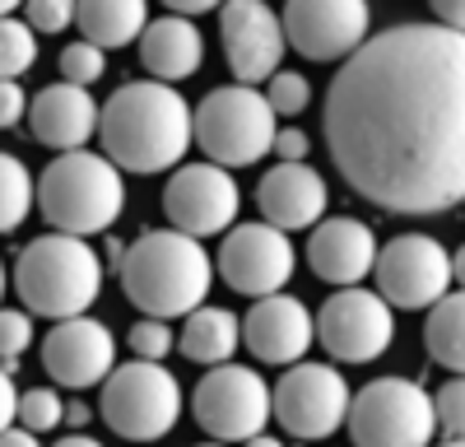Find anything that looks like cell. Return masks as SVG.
<instances>
[{
    "mask_svg": "<svg viewBox=\"0 0 465 447\" xmlns=\"http://www.w3.org/2000/svg\"><path fill=\"white\" fill-rule=\"evenodd\" d=\"M326 149L363 201L391 214L465 205V33L396 24L326 89Z\"/></svg>",
    "mask_w": 465,
    "mask_h": 447,
    "instance_id": "6da1fadb",
    "label": "cell"
},
{
    "mask_svg": "<svg viewBox=\"0 0 465 447\" xmlns=\"http://www.w3.org/2000/svg\"><path fill=\"white\" fill-rule=\"evenodd\" d=\"M103 149L126 173H163L177 168L196 144V107L173 84L131 80L103 103Z\"/></svg>",
    "mask_w": 465,
    "mask_h": 447,
    "instance_id": "7a4b0ae2",
    "label": "cell"
},
{
    "mask_svg": "<svg viewBox=\"0 0 465 447\" xmlns=\"http://www.w3.org/2000/svg\"><path fill=\"white\" fill-rule=\"evenodd\" d=\"M214 280V261L201 238H186L177 229H149L126 247L122 289L126 298L153 322L191 317L205 308V293Z\"/></svg>",
    "mask_w": 465,
    "mask_h": 447,
    "instance_id": "3957f363",
    "label": "cell"
},
{
    "mask_svg": "<svg viewBox=\"0 0 465 447\" xmlns=\"http://www.w3.org/2000/svg\"><path fill=\"white\" fill-rule=\"evenodd\" d=\"M37 210L52 224V233L65 238H94L107 233L126 210V182L107 154L80 149V154H56L37 177Z\"/></svg>",
    "mask_w": 465,
    "mask_h": 447,
    "instance_id": "277c9868",
    "label": "cell"
},
{
    "mask_svg": "<svg viewBox=\"0 0 465 447\" xmlns=\"http://www.w3.org/2000/svg\"><path fill=\"white\" fill-rule=\"evenodd\" d=\"M15 289L37 317H56V322L84 317L103 289V261L84 238L43 233L19 252Z\"/></svg>",
    "mask_w": 465,
    "mask_h": 447,
    "instance_id": "5b68a950",
    "label": "cell"
},
{
    "mask_svg": "<svg viewBox=\"0 0 465 447\" xmlns=\"http://www.w3.org/2000/svg\"><path fill=\"white\" fill-rule=\"evenodd\" d=\"M280 117L261 89L223 84L201 98L196 107V149L214 168H247L265 154H275Z\"/></svg>",
    "mask_w": 465,
    "mask_h": 447,
    "instance_id": "8992f818",
    "label": "cell"
},
{
    "mask_svg": "<svg viewBox=\"0 0 465 447\" xmlns=\"http://www.w3.org/2000/svg\"><path fill=\"white\" fill-rule=\"evenodd\" d=\"M438 433V405L410 378H372L349 405L354 447H429Z\"/></svg>",
    "mask_w": 465,
    "mask_h": 447,
    "instance_id": "52a82bcc",
    "label": "cell"
},
{
    "mask_svg": "<svg viewBox=\"0 0 465 447\" xmlns=\"http://www.w3.org/2000/svg\"><path fill=\"white\" fill-rule=\"evenodd\" d=\"M103 424L116 438H131V442H153L173 433L177 415H182V387H177V372H168L163 363H122L103 382Z\"/></svg>",
    "mask_w": 465,
    "mask_h": 447,
    "instance_id": "ba28073f",
    "label": "cell"
},
{
    "mask_svg": "<svg viewBox=\"0 0 465 447\" xmlns=\"http://www.w3.org/2000/svg\"><path fill=\"white\" fill-rule=\"evenodd\" d=\"M191 415L214 442H252L275 415V392L261 382V372L242 363H223L196 382Z\"/></svg>",
    "mask_w": 465,
    "mask_h": 447,
    "instance_id": "9c48e42d",
    "label": "cell"
},
{
    "mask_svg": "<svg viewBox=\"0 0 465 447\" xmlns=\"http://www.w3.org/2000/svg\"><path fill=\"white\" fill-rule=\"evenodd\" d=\"M377 293L386 298L391 308H405V313H419V308H438L442 298L451 293V252L429 238V233H401L381 247L377 256Z\"/></svg>",
    "mask_w": 465,
    "mask_h": 447,
    "instance_id": "30bf717a",
    "label": "cell"
},
{
    "mask_svg": "<svg viewBox=\"0 0 465 447\" xmlns=\"http://www.w3.org/2000/svg\"><path fill=\"white\" fill-rule=\"evenodd\" d=\"M396 308L377 289H340L317 313V341L340 363H372L391 350Z\"/></svg>",
    "mask_w": 465,
    "mask_h": 447,
    "instance_id": "8fae6325",
    "label": "cell"
},
{
    "mask_svg": "<svg viewBox=\"0 0 465 447\" xmlns=\"http://www.w3.org/2000/svg\"><path fill=\"white\" fill-rule=\"evenodd\" d=\"M349 405L354 392L331 363H293L275 382V420L293 438H331L340 424H349Z\"/></svg>",
    "mask_w": 465,
    "mask_h": 447,
    "instance_id": "7c38bea8",
    "label": "cell"
},
{
    "mask_svg": "<svg viewBox=\"0 0 465 447\" xmlns=\"http://www.w3.org/2000/svg\"><path fill=\"white\" fill-rule=\"evenodd\" d=\"M238 210H242L238 182H232L228 168H214V164H186L163 186V214L186 238L232 233L238 229Z\"/></svg>",
    "mask_w": 465,
    "mask_h": 447,
    "instance_id": "4fadbf2b",
    "label": "cell"
},
{
    "mask_svg": "<svg viewBox=\"0 0 465 447\" xmlns=\"http://www.w3.org/2000/svg\"><path fill=\"white\" fill-rule=\"evenodd\" d=\"M298 252L289 243V233L270 229V224H238L232 233H223L219 247V275L232 293L247 298H275L284 293V284L293 280Z\"/></svg>",
    "mask_w": 465,
    "mask_h": 447,
    "instance_id": "5bb4252c",
    "label": "cell"
},
{
    "mask_svg": "<svg viewBox=\"0 0 465 447\" xmlns=\"http://www.w3.org/2000/svg\"><path fill=\"white\" fill-rule=\"evenodd\" d=\"M219 37H223V56L232 80L256 89L261 80H275L280 61H284V19L261 5V0H228L219 10Z\"/></svg>",
    "mask_w": 465,
    "mask_h": 447,
    "instance_id": "9a60e30c",
    "label": "cell"
},
{
    "mask_svg": "<svg viewBox=\"0 0 465 447\" xmlns=\"http://www.w3.org/2000/svg\"><path fill=\"white\" fill-rule=\"evenodd\" d=\"M284 19V37L289 47L307 61H349L363 43L372 15L363 0H289Z\"/></svg>",
    "mask_w": 465,
    "mask_h": 447,
    "instance_id": "2e32d148",
    "label": "cell"
},
{
    "mask_svg": "<svg viewBox=\"0 0 465 447\" xmlns=\"http://www.w3.org/2000/svg\"><path fill=\"white\" fill-rule=\"evenodd\" d=\"M43 368L61 387H103L116 372V335L98 317H70L43 335Z\"/></svg>",
    "mask_w": 465,
    "mask_h": 447,
    "instance_id": "e0dca14e",
    "label": "cell"
},
{
    "mask_svg": "<svg viewBox=\"0 0 465 447\" xmlns=\"http://www.w3.org/2000/svg\"><path fill=\"white\" fill-rule=\"evenodd\" d=\"M317 341V317L307 313V303L289 293L261 298L252 303V313L242 317V345L261 359V363H302V354Z\"/></svg>",
    "mask_w": 465,
    "mask_h": 447,
    "instance_id": "ac0fdd59",
    "label": "cell"
},
{
    "mask_svg": "<svg viewBox=\"0 0 465 447\" xmlns=\"http://www.w3.org/2000/svg\"><path fill=\"white\" fill-rule=\"evenodd\" d=\"M28 126H33V140L61 149V154H80L103 126V107L94 103L89 89H74V84L61 80V84H47L33 98Z\"/></svg>",
    "mask_w": 465,
    "mask_h": 447,
    "instance_id": "d6986e66",
    "label": "cell"
},
{
    "mask_svg": "<svg viewBox=\"0 0 465 447\" xmlns=\"http://www.w3.org/2000/svg\"><path fill=\"white\" fill-rule=\"evenodd\" d=\"M256 205L270 229L293 233V229H317L326 214V182L307 164H280L270 168L256 186Z\"/></svg>",
    "mask_w": 465,
    "mask_h": 447,
    "instance_id": "ffe728a7",
    "label": "cell"
},
{
    "mask_svg": "<svg viewBox=\"0 0 465 447\" xmlns=\"http://www.w3.org/2000/svg\"><path fill=\"white\" fill-rule=\"evenodd\" d=\"M377 238L368 224L359 219H326L307 238V261H312V275L340 289H354L368 271H377Z\"/></svg>",
    "mask_w": 465,
    "mask_h": 447,
    "instance_id": "44dd1931",
    "label": "cell"
},
{
    "mask_svg": "<svg viewBox=\"0 0 465 447\" xmlns=\"http://www.w3.org/2000/svg\"><path fill=\"white\" fill-rule=\"evenodd\" d=\"M205 61V37L191 19L163 15V19H149L144 37H140V65L153 74L159 84H182L201 70Z\"/></svg>",
    "mask_w": 465,
    "mask_h": 447,
    "instance_id": "7402d4cb",
    "label": "cell"
},
{
    "mask_svg": "<svg viewBox=\"0 0 465 447\" xmlns=\"http://www.w3.org/2000/svg\"><path fill=\"white\" fill-rule=\"evenodd\" d=\"M177 345L191 363H205V368H223L242 345V317H232L228 308H201L191 313Z\"/></svg>",
    "mask_w": 465,
    "mask_h": 447,
    "instance_id": "603a6c76",
    "label": "cell"
},
{
    "mask_svg": "<svg viewBox=\"0 0 465 447\" xmlns=\"http://www.w3.org/2000/svg\"><path fill=\"white\" fill-rule=\"evenodd\" d=\"M74 24H80L84 43L116 52V47H131L135 37H144L149 10H144V0H84Z\"/></svg>",
    "mask_w": 465,
    "mask_h": 447,
    "instance_id": "cb8c5ba5",
    "label": "cell"
},
{
    "mask_svg": "<svg viewBox=\"0 0 465 447\" xmlns=\"http://www.w3.org/2000/svg\"><path fill=\"white\" fill-rule=\"evenodd\" d=\"M423 350H429L433 363H442V368L465 378V289L447 293L429 313V322H423Z\"/></svg>",
    "mask_w": 465,
    "mask_h": 447,
    "instance_id": "d4e9b609",
    "label": "cell"
},
{
    "mask_svg": "<svg viewBox=\"0 0 465 447\" xmlns=\"http://www.w3.org/2000/svg\"><path fill=\"white\" fill-rule=\"evenodd\" d=\"M37 205V182L28 177V164L0 149V233H15Z\"/></svg>",
    "mask_w": 465,
    "mask_h": 447,
    "instance_id": "484cf974",
    "label": "cell"
},
{
    "mask_svg": "<svg viewBox=\"0 0 465 447\" xmlns=\"http://www.w3.org/2000/svg\"><path fill=\"white\" fill-rule=\"evenodd\" d=\"M37 61V33L10 15V19H0V80H19V74H28Z\"/></svg>",
    "mask_w": 465,
    "mask_h": 447,
    "instance_id": "4316f807",
    "label": "cell"
},
{
    "mask_svg": "<svg viewBox=\"0 0 465 447\" xmlns=\"http://www.w3.org/2000/svg\"><path fill=\"white\" fill-rule=\"evenodd\" d=\"M65 420V401L52 392V387H28L19 396V429L28 433H47Z\"/></svg>",
    "mask_w": 465,
    "mask_h": 447,
    "instance_id": "83f0119b",
    "label": "cell"
},
{
    "mask_svg": "<svg viewBox=\"0 0 465 447\" xmlns=\"http://www.w3.org/2000/svg\"><path fill=\"white\" fill-rule=\"evenodd\" d=\"M61 74H65V84L89 89L94 80H103V74H107V52L80 37V43H70V47L61 52Z\"/></svg>",
    "mask_w": 465,
    "mask_h": 447,
    "instance_id": "f1b7e54d",
    "label": "cell"
},
{
    "mask_svg": "<svg viewBox=\"0 0 465 447\" xmlns=\"http://www.w3.org/2000/svg\"><path fill=\"white\" fill-rule=\"evenodd\" d=\"M131 350H135V359H144V363H163L168 354H173V345H177V335H173V326L168 322H153V317H140L135 326H131Z\"/></svg>",
    "mask_w": 465,
    "mask_h": 447,
    "instance_id": "f546056e",
    "label": "cell"
},
{
    "mask_svg": "<svg viewBox=\"0 0 465 447\" xmlns=\"http://www.w3.org/2000/svg\"><path fill=\"white\" fill-rule=\"evenodd\" d=\"M265 98L275 107V117H298V112H307V103H312V84H307V74L280 70L275 80H270Z\"/></svg>",
    "mask_w": 465,
    "mask_h": 447,
    "instance_id": "4dcf8cb0",
    "label": "cell"
},
{
    "mask_svg": "<svg viewBox=\"0 0 465 447\" xmlns=\"http://www.w3.org/2000/svg\"><path fill=\"white\" fill-rule=\"evenodd\" d=\"M33 345V317L24 308H0V363H19Z\"/></svg>",
    "mask_w": 465,
    "mask_h": 447,
    "instance_id": "1f68e13d",
    "label": "cell"
},
{
    "mask_svg": "<svg viewBox=\"0 0 465 447\" xmlns=\"http://www.w3.org/2000/svg\"><path fill=\"white\" fill-rule=\"evenodd\" d=\"M74 15H80V5H70V0H28L24 24L33 33H65L74 24Z\"/></svg>",
    "mask_w": 465,
    "mask_h": 447,
    "instance_id": "d6a6232c",
    "label": "cell"
},
{
    "mask_svg": "<svg viewBox=\"0 0 465 447\" xmlns=\"http://www.w3.org/2000/svg\"><path fill=\"white\" fill-rule=\"evenodd\" d=\"M433 405H438V424L447 429V438L465 442V378H451V382L433 396Z\"/></svg>",
    "mask_w": 465,
    "mask_h": 447,
    "instance_id": "836d02e7",
    "label": "cell"
},
{
    "mask_svg": "<svg viewBox=\"0 0 465 447\" xmlns=\"http://www.w3.org/2000/svg\"><path fill=\"white\" fill-rule=\"evenodd\" d=\"M28 107H33V103L24 98V84H19V80H0V131L19 126Z\"/></svg>",
    "mask_w": 465,
    "mask_h": 447,
    "instance_id": "e575fe53",
    "label": "cell"
},
{
    "mask_svg": "<svg viewBox=\"0 0 465 447\" xmlns=\"http://www.w3.org/2000/svg\"><path fill=\"white\" fill-rule=\"evenodd\" d=\"M19 396H24V392L15 387V378L0 368V433L19 424Z\"/></svg>",
    "mask_w": 465,
    "mask_h": 447,
    "instance_id": "d590c367",
    "label": "cell"
},
{
    "mask_svg": "<svg viewBox=\"0 0 465 447\" xmlns=\"http://www.w3.org/2000/svg\"><path fill=\"white\" fill-rule=\"evenodd\" d=\"M275 154H280V164H302L307 159V135L298 126H284L275 135Z\"/></svg>",
    "mask_w": 465,
    "mask_h": 447,
    "instance_id": "8d00e7d4",
    "label": "cell"
},
{
    "mask_svg": "<svg viewBox=\"0 0 465 447\" xmlns=\"http://www.w3.org/2000/svg\"><path fill=\"white\" fill-rule=\"evenodd\" d=\"M438 24L451 33H465V0H438Z\"/></svg>",
    "mask_w": 465,
    "mask_h": 447,
    "instance_id": "74e56055",
    "label": "cell"
},
{
    "mask_svg": "<svg viewBox=\"0 0 465 447\" xmlns=\"http://www.w3.org/2000/svg\"><path fill=\"white\" fill-rule=\"evenodd\" d=\"M205 10H214V0H168V15H177V19H196Z\"/></svg>",
    "mask_w": 465,
    "mask_h": 447,
    "instance_id": "f35d334b",
    "label": "cell"
},
{
    "mask_svg": "<svg viewBox=\"0 0 465 447\" xmlns=\"http://www.w3.org/2000/svg\"><path fill=\"white\" fill-rule=\"evenodd\" d=\"M0 447H43V442H37V433H28V429H5V433H0Z\"/></svg>",
    "mask_w": 465,
    "mask_h": 447,
    "instance_id": "ab89813d",
    "label": "cell"
},
{
    "mask_svg": "<svg viewBox=\"0 0 465 447\" xmlns=\"http://www.w3.org/2000/svg\"><path fill=\"white\" fill-rule=\"evenodd\" d=\"M89 420H94V410H89L84 401H70V405H65V424H74V429H84Z\"/></svg>",
    "mask_w": 465,
    "mask_h": 447,
    "instance_id": "60d3db41",
    "label": "cell"
},
{
    "mask_svg": "<svg viewBox=\"0 0 465 447\" xmlns=\"http://www.w3.org/2000/svg\"><path fill=\"white\" fill-rule=\"evenodd\" d=\"M52 447H103V442H94L89 433H70V438H61V442H52Z\"/></svg>",
    "mask_w": 465,
    "mask_h": 447,
    "instance_id": "b9f144b4",
    "label": "cell"
},
{
    "mask_svg": "<svg viewBox=\"0 0 465 447\" xmlns=\"http://www.w3.org/2000/svg\"><path fill=\"white\" fill-rule=\"evenodd\" d=\"M451 271H456V284L465 289V247H460V252L451 256Z\"/></svg>",
    "mask_w": 465,
    "mask_h": 447,
    "instance_id": "7bdbcfd3",
    "label": "cell"
},
{
    "mask_svg": "<svg viewBox=\"0 0 465 447\" xmlns=\"http://www.w3.org/2000/svg\"><path fill=\"white\" fill-rule=\"evenodd\" d=\"M242 447H284V442H280V438H265V433H261V438H252V442H242Z\"/></svg>",
    "mask_w": 465,
    "mask_h": 447,
    "instance_id": "ee69618b",
    "label": "cell"
},
{
    "mask_svg": "<svg viewBox=\"0 0 465 447\" xmlns=\"http://www.w3.org/2000/svg\"><path fill=\"white\" fill-rule=\"evenodd\" d=\"M15 15V0H0V19H10Z\"/></svg>",
    "mask_w": 465,
    "mask_h": 447,
    "instance_id": "f6af8a7d",
    "label": "cell"
},
{
    "mask_svg": "<svg viewBox=\"0 0 465 447\" xmlns=\"http://www.w3.org/2000/svg\"><path fill=\"white\" fill-rule=\"evenodd\" d=\"M0 298H5V266H0Z\"/></svg>",
    "mask_w": 465,
    "mask_h": 447,
    "instance_id": "bcb514c9",
    "label": "cell"
},
{
    "mask_svg": "<svg viewBox=\"0 0 465 447\" xmlns=\"http://www.w3.org/2000/svg\"><path fill=\"white\" fill-rule=\"evenodd\" d=\"M442 447H465V442H456V438H447V442H442Z\"/></svg>",
    "mask_w": 465,
    "mask_h": 447,
    "instance_id": "7dc6e473",
    "label": "cell"
},
{
    "mask_svg": "<svg viewBox=\"0 0 465 447\" xmlns=\"http://www.w3.org/2000/svg\"><path fill=\"white\" fill-rule=\"evenodd\" d=\"M201 447H219V442H201Z\"/></svg>",
    "mask_w": 465,
    "mask_h": 447,
    "instance_id": "c3c4849f",
    "label": "cell"
}]
</instances>
